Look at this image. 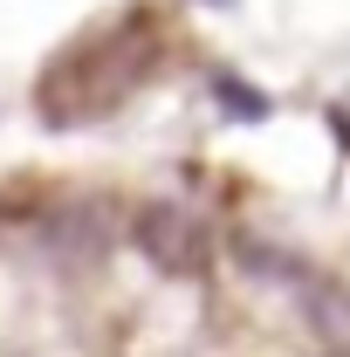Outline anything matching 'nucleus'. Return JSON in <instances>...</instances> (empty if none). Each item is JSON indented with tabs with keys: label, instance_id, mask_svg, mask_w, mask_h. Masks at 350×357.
Returning a JSON list of instances; mask_svg holds the SVG:
<instances>
[{
	"label": "nucleus",
	"instance_id": "1",
	"mask_svg": "<svg viewBox=\"0 0 350 357\" xmlns=\"http://www.w3.org/2000/svg\"><path fill=\"white\" fill-rule=\"evenodd\" d=\"M131 234H137V248H144L158 268H172V275H199V268L213 261V241H206V227L192 220V213H172V206H151V213H144Z\"/></svg>",
	"mask_w": 350,
	"mask_h": 357
},
{
	"label": "nucleus",
	"instance_id": "2",
	"mask_svg": "<svg viewBox=\"0 0 350 357\" xmlns=\"http://www.w3.org/2000/svg\"><path fill=\"white\" fill-rule=\"evenodd\" d=\"M303 296H309V323H316V337L337 344V351H350V303H344V296H330L323 282H303Z\"/></svg>",
	"mask_w": 350,
	"mask_h": 357
},
{
	"label": "nucleus",
	"instance_id": "3",
	"mask_svg": "<svg viewBox=\"0 0 350 357\" xmlns=\"http://www.w3.org/2000/svg\"><path fill=\"white\" fill-rule=\"evenodd\" d=\"M48 241H55V255H76V261H96V255L110 248V234H103V227H89L83 213L55 220V234H48Z\"/></svg>",
	"mask_w": 350,
	"mask_h": 357
},
{
	"label": "nucleus",
	"instance_id": "4",
	"mask_svg": "<svg viewBox=\"0 0 350 357\" xmlns=\"http://www.w3.org/2000/svg\"><path fill=\"white\" fill-rule=\"evenodd\" d=\"M213 96L241 117V124H261V117H268V96L248 83V76H234V69H220V76H213Z\"/></svg>",
	"mask_w": 350,
	"mask_h": 357
}]
</instances>
